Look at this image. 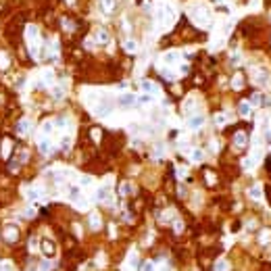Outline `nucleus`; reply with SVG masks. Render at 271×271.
<instances>
[{
	"mask_svg": "<svg viewBox=\"0 0 271 271\" xmlns=\"http://www.w3.org/2000/svg\"><path fill=\"white\" fill-rule=\"evenodd\" d=\"M42 250H44L46 257H52V255H54V244H52L50 240H42Z\"/></svg>",
	"mask_w": 271,
	"mask_h": 271,
	"instance_id": "obj_1",
	"label": "nucleus"
},
{
	"mask_svg": "<svg viewBox=\"0 0 271 271\" xmlns=\"http://www.w3.org/2000/svg\"><path fill=\"white\" fill-rule=\"evenodd\" d=\"M17 236H19V234H17V229H15V227H6V232H4V238H6L9 242H15V240H17Z\"/></svg>",
	"mask_w": 271,
	"mask_h": 271,
	"instance_id": "obj_2",
	"label": "nucleus"
},
{
	"mask_svg": "<svg viewBox=\"0 0 271 271\" xmlns=\"http://www.w3.org/2000/svg\"><path fill=\"white\" fill-rule=\"evenodd\" d=\"M27 131H29V123L27 121H21L19 123V134H27Z\"/></svg>",
	"mask_w": 271,
	"mask_h": 271,
	"instance_id": "obj_3",
	"label": "nucleus"
},
{
	"mask_svg": "<svg viewBox=\"0 0 271 271\" xmlns=\"http://www.w3.org/2000/svg\"><path fill=\"white\" fill-rule=\"evenodd\" d=\"M215 271H227V263H225V261H219V263L215 265Z\"/></svg>",
	"mask_w": 271,
	"mask_h": 271,
	"instance_id": "obj_4",
	"label": "nucleus"
},
{
	"mask_svg": "<svg viewBox=\"0 0 271 271\" xmlns=\"http://www.w3.org/2000/svg\"><path fill=\"white\" fill-rule=\"evenodd\" d=\"M134 102V96H123L121 98V104H131Z\"/></svg>",
	"mask_w": 271,
	"mask_h": 271,
	"instance_id": "obj_5",
	"label": "nucleus"
},
{
	"mask_svg": "<svg viewBox=\"0 0 271 271\" xmlns=\"http://www.w3.org/2000/svg\"><path fill=\"white\" fill-rule=\"evenodd\" d=\"M40 150H42V152H48V150H50V144H48V142H40Z\"/></svg>",
	"mask_w": 271,
	"mask_h": 271,
	"instance_id": "obj_6",
	"label": "nucleus"
},
{
	"mask_svg": "<svg viewBox=\"0 0 271 271\" xmlns=\"http://www.w3.org/2000/svg\"><path fill=\"white\" fill-rule=\"evenodd\" d=\"M200 123H202V117H196V119H192V121H190V125H192V127H198Z\"/></svg>",
	"mask_w": 271,
	"mask_h": 271,
	"instance_id": "obj_7",
	"label": "nucleus"
},
{
	"mask_svg": "<svg viewBox=\"0 0 271 271\" xmlns=\"http://www.w3.org/2000/svg\"><path fill=\"white\" fill-rule=\"evenodd\" d=\"M152 269H154V265H152V263H146V265L142 267V271H152Z\"/></svg>",
	"mask_w": 271,
	"mask_h": 271,
	"instance_id": "obj_8",
	"label": "nucleus"
},
{
	"mask_svg": "<svg viewBox=\"0 0 271 271\" xmlns=\"http://www.w3.org/2000/svg\"><path fill=\"white\" fill-rule=\"evenodd\" d=\"M0 271H11V265H9V263H2V265H0Z\"/></svg>",
	"mask_w": 271,
	"mask_h": 271,
	"instance_id": "obj_9",
	"label": "nucleus"
},
{
	"mask_svg": "<svg viewBox=\"0 0 271 271\" xmlns=\"http://www.w3.org/2000/svg\"><path fill=\"white\" fill-rule=\"evenodd\" d=\"M98 198H106V188H102L100 192H98Z\"/></svg>",
	"mask_w": 271,
	"mask_h": 271,
	"instance_id": "obj_10",
	"label": "nucleus"
}]
</instances>
